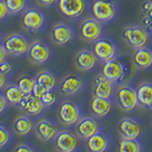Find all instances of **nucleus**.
Returning <instances> with one entry per match:
<instances>
[{"mask_svg":"<svg viewBox=\"0 0 152 152\" xmlns=\"http://www.w3.org/2000/svg\"><path fill=\"white\" fill-rule=\"evenodd\" d=\"M119 10L116 0H93L90 7L93 17L103 24L114 20L118 15Z\"/></svg>","mask_w":152,"mask_h":152,"instance_id":"1","label":"nucleus"},{"mask_svg":"<svg viewBox=\"0 0 152 152\" xmlns=\"http://www.w3.org/2000/svg\"><path fill=\"white\" fill-rule=\"evenodd\" d=\"M122 35L126 44L134 50L147 46L150 40V33L142 26H127L124 28Z\"/></svg>","mask_w":152,"mask_h":152,"instance_id":"2","label":"nucleus"},{"mask_svg":"<svg viewBox=\"0 0 152 152\" xmlns=\"http://www.w3.org/2000/svg\"><path fill=\"white\" fill-rule=\"evenodd\" d=\"M92 51L97 57L98 61L104 63L117 57L118 47L112 38L103 36L94 42Z\"/></svg>","mask_w":152,"mask_h":152,"instance_id":"3","label":"nucleus"},{"mask_svg":"<svg viewBox=\"0 0 152 152\" xmlns=\"http://www.w3.org/2000/svg\"><path fill=\"white\" fill-rule=\"evenodd\" d=\"M79 34L82 40L88 43H94L99 38L103 37L104 24L94 17L85 19L80 25Z\"/></svg>","mask_w":152,"mask_h":152,"instance_id":"4","label":"nucleus"},{"mask_svg":"<svg viewBox=\"0 0 152 152\" xmlns=\"http://www.w3.org/2000/svg\"><path fill=\"white\" fill-rule=\"evenodd\" d=\"M2 44L9 55L22 56L27 53L31 43L28 42V38L21 33H12L4 38Z\"/></svg>","mask_w":152,"mask_h":152,"instance_id":"5","label":"nucleus"},{"mask_svg":"<svg viewBox=\"0 0 152 152\" xmlns=\"http://www.w3.org/2000/svg\"><path fill=\"white\" fill-rule=\"evenodd\" d=\"M116 102L123 111H130L138 106L136 89L128 84H121L116 89Z\"/></svg>","mask_w":152,"mask_h":152,"instance_id":"6","label":"nucleus"},{"mask_svg":"<svg viewBox=\"0 0 152 152\" xmlns=\"http://www.w3.org/2000/svg\"><path fill=\"white\" fill-rule=\"evenodd\" d=\"M57 9L66 18L74 19L81 16L88 7V0H57Z\"/></svg>","mask_w":152,"mask_h":152,"instance_id":"7","label":"nucleus"},{"mask_svg":"<svg viewBox=\"0 0 152 152\" xmlns=\"http://www.w3.org/2000/svg\"><path fill=\"white\" fill-rule=\"evenodd\" d=\"M57 117L63 126H72L80 119V107L75 102L66 100L60 104Z\"/></svg>","mask_w":152,"mask_h":152,"instance_id":"8","label":"nucleus"},{"mask_svg":"<svg viewBox=\"0 0 152 152\" xmlns=\"http://www.w3.org/2000/svg\"><path fill=\"white\" fill-rule=\"evenodd\" d=\"M28 58L33 64L42 65L47 63L51 56V50L49 45L40 40H35L31 43L27 51Z\"/></svg>","mask_w":152,"mask_h":152,"instance_id":"9","label":"nucleus"},{"mask_svg":"<svg viewBox=\"0 0 152 152\" xmlns=\"http://www.w3.org/2000/svg\"><path fill=\"white\" fill-rule=\"evenodd\" d=\"M21 23L24 28L28 31L37 32L42 30L45 24V16L40 10L35 8L28 9L24 12Z\"/></svg>","mask_w":152,"mask_h":152,"instance_id":"10","label":"nucleus"},{"mask_svg":"<svg viewBox=\"0 0 152 152\" xmlns=\"http://www.w3.org/2000/svg\"><path fill=\"white\" fill-rule=\"evenodd\" d=\"M85 86V81L77 74H68L59 84V91L65 96H72L79 93Z\"/></svg>","mask_w":152,"mask_h":152,"instance_id":"11","label":"nucleus"},{"mask_svg":"<svg viewBox=\"0 0 152 152\" xmlns=\"http://www.w3.org/2000/svg\"><path fill=\"white\" fill-rule=\"evenodd\" d=\"M115 91V83L104 77L102 72L94 79L92 88L93 96L111 100Z\"/></svg>","mask_w":152,"mask_h":152,"instance_id":"12","label":"nucleus"},{"mask_svg":"<svg viewBox=\"0 0 152 152\" xmlns=\"http://www.w3.org/2000/svg\"><path fill=\"white\" fill-rule=\"evenodd\" d=\"M56 150L60 152H72L78 145V139L75 134L69 130H61L54 137Z\"/></svg>","mask_w":152,"mask_h":152,"instance_id":"13","label":"nucleus"},{"mask_svg":"<svg viewBox=\"0 0 152 152\" xmlns=\"http://www.w3.org/2000/svg\"><path fill=\"white\" fill-rule=\"evenodd\" d=\"M51 41L58 46H64L70 43L74 38V31L65 23H57L50 31Z\"/></svg>","mask_w":152,"mask_h":152,"instance_id":"14","label":"nucleus"},{"mask_svg":"<svg viewBox=\"0 0 152 152\" xmlns=\"http://www.w3.org/2000/svg\"><path fill=\"white\" fill-rule=\"evenodd\" d=\"M100 130V124L93 117H84L76 123L75 131L81 139L88 140L89 137Z\"/></svg>","mask_w":152,"mask_h":152,"instance_id":"15","label":"nucleus"},{"mask_svg":"<svg viewBox=\"0 0 152 152\" xmlns=\"http://www.w3.org/2000/svg\"><path fill=\"white\" fill-rule=\"evenodd\" d=\"M118 131L122 138L138 139L142 134V128L141 124L132 118H124L119 122Z\"/></svg>","mask_w":152,"mask_h":152,"instance_id":"16","label":"nucleus"},{"mask_svg":"<svg viewBox=\"0 0 152 152\" xmlns=\"http://www.w3.org/2000/svg\"><path fill=\"white\" fill-rule=\"evenodd\" d=\"M111 141L109 136L99 130L87 140V149L90 152H104L109 148Z\"/></svg>","mask_w":152,"mask_h":152,"instance_id":"17","label":"nucleus"},{"mask_svg":"<svg viewBox=\"0 0 152 152\" xmlns=\"http://www.w3.org/2000/svg\"><path fill=\"white\" fill-rule=\"evenodd\" d=\"M97 57L92 50H82L77 52L74 58V64L76 68L82 71H89L97 64Z\"/></svg>","mask_w":152,"mask_h":152,"instance_id":"18","label":"nucleus"},{"mask_svg":"<svg viewBox=\"0 0 152 152\" xmlns=\"http://www.w3.org/2000/svg\"><path fill=\"white\" fill-rule=\"evenodd\" d=\"M18 107L31 116H36L40 114L45 107L41 99L33 96L32 94H26L18 104Z\"/></svg>","mask_w":152,"mask_h":152,"instance_id":"19","label":"nucleus"},{"mask_svg":"<svg viewBox=\"0 0 152 152\" xmlns=\"http://www.w3.org/2000/svg\"><path fill=\"white\" fill-rule=\"evenodd\" d=\"M36 136L42 141H50L54 139L55 135L58 132L57 126L53 122L47 119H42L37 122L34 128Z\"/></svg>","mask_w":152,"mask_h":152,"instance_id":"20","label":"nucleus"},{"mask_svg":"<svg viewBox=\"0 0 152 152\" xmlns=\"http://www.w3.org/2000/svg\"><path fill=\"white\" fill-rule=\"evenodd\" d=\"M102 73L104 77H107L112 82H119L123 74V66L119 57H115L107 62H104V65L102 69Z\"/></svg>","mask_w":152,"mask_h":152,"instance_id":"21","label":"nucleus"},{"mask_svg":"<svg viewBox=\"0 0 152 152\" xmlns=\"http://www.w3.org/2000/svg\"><path fill=\"white\" fill-rule=\"evenodd\" d=\"M132 58L138 69H147L152 68V48L145 46L136 49Z\"/></svg>","mask_w":152,"mask_h":152,"instance_id":"22","label":"nucleus"},{"mask_svg":"<svg viewBox=\"0 0 152 152\" xmlns=\"http://www.w3.org/2000/svg\"><path fill=\"white\" fill-rule=\"evenodd\" d=\"M138 104L142 108L152 109V83L142 82L136 88Z\"/></svg>","mask_w":152,"mask_h":152,"instance_id":"23","label":"nucleus"},{"mask_svg":"<svg viewBox=\"0 0 152 152\" xmlns=\"http://www.w3.org/2000/svg\"><path fill=\"white\" fill-rule=\"evenodd\" d=\"M122 66H123V74L121 79L119 80L120 84H128L130 81L135 77L137 73L138 68L133 61L132 55H122L119 57Z\"/></svg>","mask_w":152,"mask_h":152,"instance_id":"24","label":"nucleus"},{"mask_svg":"<svg viewBox=\"0 0 152 152\" xmlns=\"http://www.w3.org/2000/svg\"><path fill=\"white\" fill-rule=\"evenodd\" d=\"M90 111L95 117L102 118L107 116L111 109V100L93 96L89 103Z\"/></svg>","mask_w":152,"mask_h":152,"instance_id":"25","label":"nucleus"},{"mask_svg":"<svg viewBox=\"0 0 152 152\" xmlns=\"http://www.w3.org/2000/svg\"><path fill=\"white\" fill-rule=\"evenodd\" d=\"M3 96L7 100V102L12 106H18V104L21 102L25 94L22 90L18 88L15 84H10L4 87L3 89Z\"/></svg>","mask_w":152,"mask_h":152,"instance_id":"26","label":"nucleus"},{"mask_svg":"<svg viewBox=\"0 0 152 152\" xmlns=\"http://www.w3.org/2000/svg\"><path fill=\"white\" fill-rule=\"evenodd\" d=\"M33 128V123L30 117L22 115L16 118L12 124V130L19 136H25L28 134Z\"/></svg>","mask_w":152,"mask_h":152,"instance_id":"27","label":"nucleus"},{"mask_svg":"<svg viewBox=\"0 0 152 152\" xmlns=\"http://www.w3.org/2000/svg\"><path fill=\"white\" fill-rule=\"evenodd\" d=\"M140 20L142 22V26L149 33H152V3L149 0H146L142 5Z\"/></svg>","mask_w":152,"mask_h":152,"instance_id":"28","label":"nucleus"},{"mask_svg":"<svg viewBox=\"0 0 152 152\" xmlns=\"http://www.w3.org/2000/svg\"><path fill=\"white\" fill-rule=\"evenodd\" d=\"M35 82L41 85L47 90H51L56 86V78L49 70H42L38 72L35 76Z\"/></svg>","mask_w":152,"mask_h":152,"instance_id":"29","label":"nucleus"},{"mask_svg":"<svg viewBox=\"0 0 152 152\" xmlns=\"http://www.w3.org/2000/svg\"><path fill=\"white\" fill-rule=\"evenodd\" d=\"M141 149L142 145L138 139H121L119 145V150L121 152H140Z\"/></svg>","mask_w":152,"mask_h":152,"instance_id":"30","label":"nucleus"},{"mask_svg":"<svg viewBox=\"0 0 152 152\" xmlns=\"http://www.w3.org/2000/svg\"><path fill=\"white\" fill-rule=\"evenodd\" d=\"M16 85L24 94H31L32 88L35 85V78H32L28 75H21L16 81Z\"/></svg>","mask_w":152,"mask_h":152,"instance_id":"31","label":"nucleus"},{"mask_svg":"<svg viewBox=\"0 0 152 152\" xmlns=\"http://www.w3.org/2000/svg\"><path fill=\"white\" fill-rule=\"evenodd\" d=\"M10 13H17L22 12L26 7V0H5Z\"/></svg>","mask_w":152,"mask_h":152,"instance_id":"32","label":"nucleus"},{"mask_svg":"<svg viewBox=\"0 0 152 152\" xmlns=\"http://www.w3.org/2000/svg\"><path fill=\"white\" fill-rule=\"evenodd\" d=\"M43 104L47 107H51L52 104H54L57 99V94L53 89L51 90H47V91L42 95V97L40 98Z\"/></svg>","mask_w":152,"mask_h":152,"instance_id":"33","label":"nucleus"},{"mask_svg":"<svg viewBox=\"0 0 152 152\" xmlns=\"http://www.w3.org/2000/svg\"><path fill=\"white\" fill-rule=\"evenodd\" d=\"M10 138H11V134H10L8 128L3 126H0V148L8 145V142H10Z\"/></svg>","mask_w":152,"mask_h":152,"instance_id":"34","label":"nucleus"},{"mask_svg":"<svg viewBox=\"0 0 152 152\" xmlns=\"http://www.w3.org/2000/svg\"><path fill=\"white\" fill-rule=\"evenodd\" d=\"M46 91H47V89H46L44 87H42L41 85L37 84V83L35 82L34 87H33V88H32V92H31V94L33 95V96L37 97V98H41V97H42V95L44 94Z\"/></svg>","mask_w":152,"mask_h":152,"instance_id":"35","label":"nucleus"},{"mask_svg":"<svg viewBox=\"0 0 152 152\" xmlns=\"http://www.w3.org/2000/svg\"><path fill=\"white\" fill-rule=\"evenodd\" d=\"M10 12L6 6L5 0H0V21L4 20L5 18H7L10 15Z\"/></svg>","mask_w":152,"mask_h":152,"instance_id":"36","label":"nucleus"},{"mask_svg":"<svg viewBox=\"0 0 152 152\" xmlns=\"http://www.w3.org/2000/svg\"><path fill=\"white\" fill-rule=\"evenodd\" d=\"M12 70V66L10 62L4 61L2 63H0V71H1L3 74L8 75Z\"/></svg>","mask_w":152,"mask_h":152,"instance_id":"37","label":"nucleus"},{"mask_svg":"<svg viewBox=\"0 0 152 152\" xmlns=\"http://www.w3.org/2000/svg\"><path fill=\"white\" fill-rule=\"evenodd\" d=\"M14 151H18V152H31V151H33V148H32L31 146L28 145L20 144L19 145H17L15 148H14Z\"/></svg>","mask_w":152,"mask_h":152,"instance_id":"38","label":"nucleus"},{"mask_svg":"<svg viewBox=\"0 0 152 152\" xmlns=\"http://www.w3.org/2000/svg\"><path fill=\"white\" fill-rule=\"evenodd\" d=\"M8 55H9V53L7 52L6 49L4 48L2 43H0V63H2V62H4V61H6Z\"/></svg>","mask_w":152,"mask_h":152,"instance_id":"39","label":"nucleus"},{"mask_svg":"<svg viewBox=\"0 0 152 152\" xmlns=\"http://www.w3.org/2000/svg\"><path fill=\"white\" fill-rule=\"evenodd\" d=\"M36 2L43 7H50L57 3V0H36Z\"/></svg>","mask_w":152,"mask_h":152,"instance_id":"40","label":"nucleus"},{"mask_svg":"<svg viewBox=\"0 0 152 152\" xmlns=\"http://www.w3.org/2000/svg\"><path fill=\"white\" fill-rule=\"evenodd\" d=\"M9 103L7 102V100L5 99V97L3 96L2 94H0V114H1L5 109H6V107H8Z\"/></svg>","mask_w":152,"mask_h":152,"instance_id":"41","label":"nucleus"},{"mask_svg":"<svg viewBox=\"0 0 152 152\" xmlns=\"http://www.w3.org/2000/svg\"><path fill=\"white\" fill-rule=\"evenodd\" d=\"M6 82H7L6 75L3 74L1 71H0V89H2L5 86H6Z\"/></svg>","mask_w":152,"mask_h":152,"instance_id":"42","label":"nucleus"},{"mask_svg":"<svg viewBox=\"0 0 152 152\" xmlns=\"http://www.w3.org/2000/svg\"><path fill=\"white\" fill-rule=\"evenodd\" d=\"M149 1H150V2H151V3H152V0H149Z\"/></svg>","mask_w":152,"mask_h":152,"instance_id":"43","label":"nucleus"}]
</instances>
